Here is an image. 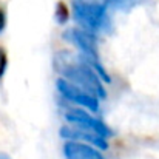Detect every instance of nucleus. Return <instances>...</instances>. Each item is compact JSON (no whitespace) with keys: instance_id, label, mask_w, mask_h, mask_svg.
Segmentation results:
<instances>
[{"instance_id":"nucleus-6","label":"nucleus","mask_w":159,"mask_h":159,"mask_svg":"<svg viewBox=\"0 0 159 159\" xmlns=\"http://www.w3.org/2000/svg\"><path fill=\"white\" fill-rule=\"evenodd\" d=\"M63 153L66 159H104V156L93 147L79 144V142H68L63 147Z\"/></svg>"},{"instance_id":"nucleus-11","label":"nucleus","mask_w":159,"mask_h":159,"mask_svg":"<svg viewBox=\"0 0 159 159\" xmlns=\"http://www.w3.org/2000/svg\"><path fill=\"white\" fill-rule=\"evenodd\" d=\"M5 25H6V17H5V12H3V9L0 8V33L5 30Z\"/></svg>"},{"instance_id":"nucleus-8","label":"nucleus","mask_w":159,"mask_h":159,"mask_svg":"<svg viewBox=\"0 0 159 159\" xmlns=\"http://www.w3.org/2000/svg\"><path fill=\"white\" fill-rule=\"evenodd\" d=\"M68 8L65 6V3L63 2H59L57 3V6H56V14H54V17H56V20L59 22V23H65L66 20H68Z\"/></svg>"},{"instance_id":"nucleus-3","label":"nucleus","mask_w":159,"mask_h":159,"mask_svg":"<svg viewBox=\"0 0 159 159\" xmlns=\"http://www.w3.org/2000/svg\"><path fill=\"white\" fill-rule=\"evenodd\" d=\"M65 39L70 40L71 43L77 45L80 48V51L84 53V56H85V60L93 68H96V71L99 73V76L105 82H110V77L105 73L104 66L99 63V53H98L96 39L91 33H85V31H80V30H70V31L65 33Z\"/></svg>"},{"instance_id":"nucleus-9","label":"nucleus","mask_w":159,"mask_h":159,"mask_svg":"<svg viewBox=\"0 0 159 159\" xmlns=\"http://www.w3.org/2000/svg\"><path fill=\"white\" fill-rule=\"evenodd\" d=\"M107 3L119 9H128L136 3V0H107Z\"/></svg>"},{"instance_id":"nucleus-5","label":"nucleus","mask_w":159,"mask_h":159,"mask_svg":"<svg viewBox=\"0 0 159 159\" xmlns=\"http://www.w3.org/2000/svg\"><path fill=\"white\" fill-rule=\"evenodd\" d=\"M66 119L73 124H77L80 125L82 128L85 130H90V131H94L104 138L111 136V131L110 128L107 127L105 124L101 120V119H96L93 116H90L87 111H82V110H70L66 113Z\"/></svg>"},{"instance_id":"nucleus-1","label":"nucleus","mask_w":159,"mask_h":159,"mask_svg":"<svg viewBox=\"0 0 159 159\" xmlns=\"http://www.w3.org/2000/svg\"><path fill=\"white\" fill-rule=\"evenodd\" d=\"M59 68V71L63 74V77L70 79L71 82H74V85H77L79 88L94 94V96H101L105 98V90L101 84V79L93 73L91 65L84 60L80 63L76 62H65L60 66L56 65Z\"/></svg>"},{"instance_id":"nucleus-4","label":"nucleus","mask_w":159,"mask_h":159,"mask_svg":"<svg viewBox=\"0 0 159 159\" xmlns=\"http://www.w3.org/2000/svg\"><path fill=\"white\" fill-rule=\"evenodd\" d=\"M57 90L63 94V98L70 99L71 102H76L79 105L87 107L91 111H98L99 110V102H98V99H96L94 94H91V93L79 88L74 84H70L65 79H59L57 80Z\"/></svg>"},{"instance_id":"nucleus-12","label":"nucleus","mask_w":159,"mask_h":159,"mask_svg":"<svg viewBox=\"0 0 159 159\" xmlns=\"http://www.w3.org/2000/svg\"><path fill=\"white\" fill-rule=\"evenodd\" d=\"M0 159H11V158H9L6 153H0Z\"/></svg>"},{"instance_id":"nucleus-2","label":"nucleus","mask_w":159,"mask_h":159,"mask_svg":"<svg viewBox=\"0 0 159 159\" xmlns=\"http://www.w3.org/2000/svg\"><path fill=\"white\" fill-rule=\"evenodd\" d=\"M74 17L77 22L90 31H108L110 20L107 16L105 5L98 2H87V0H74L73 3Z\"/></svg>"},{"instance_id":"nucleus-10","label":"nucleus","mask_w":159,"mask_h":159,"mask_svg":"<svg viewBox=\"0 0 159 159\" xmlns=\"http://www.w3.org/2000/svg\"><path fill=\"white\" fill-rule=\"evenodd\" d=\"M6 65H8V59H6V53L3 48H0V79L3 77L5 71H6Z\"/></svg>"},{"instance_id":"nucleus-7","label":"nucleus","mask_w":159,"mask_h":159,"mask_svg":"<svg viewBox=\"0 0 159 159\" xmlns=\"http://www.w3.org/2000/svg\"><path fill=\"white\" fill-rule=\"evenodd\" d=\"M60 136L62 138H68V139H80V141H87L88 144H93L96 147H101V148H107L108 144H107L105 138L94 133V131H80V130H71V128H62L60 130Z\"/></svg>"}]
</instances>
